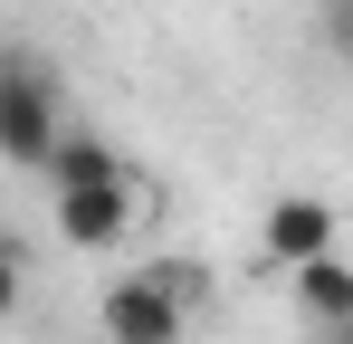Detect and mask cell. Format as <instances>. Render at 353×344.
<instances>
[{
  "mask_svg": "<svg viewBox=\"0 0 353 344\" xmlns=\"http://www.w3.org/2000/svg\"><path fill=\"white\" fill-rule=\"evenodd\" d=\"M58 144H67V124H58V77H48V57L10 48L0 57V153L19 172H48Z\"/></svg>",
  "mask_w": 353,
  "mask_h": 344,
  "instance_id": "obj_1",
  "label": "cell"
},
{
  "mask_svg": "<svg viewBox=\"0 0 353 344\" xmlns=\"http://www.w3.org/2000/svg\"><path fill=\"white\" fill-rule=\"evenodd\" d=\"M181 316H191V296H181L163 268H134V278H115V287H105V306H96L105 344H181Z\"/></svg>",
  "mask_w": 353,
  "mask_h": 344,
  "instance_id": "obj_2",
  "label": "cell"
},
{
  "mask_svg": "<svg viewBox=\"0 0 353 344\" xmlns=\"http://www.w3.org/2000/svg\"><path fill=\"white\" fill-rule=\"evenodd\" d=\"M258 249L277 258V268H315V258H334V211L325 201H305V191H287V201H268V220H258Z\"/></svg>",
  "mask_w": 353,
  "mask_h": 344,
  "instance_id": "obj_3",
  "label": "cell"
},
{
  "mask_svg": "<svg viewBox=\"0 0 353 344\" xmlns=\"http://www.w3.org/2000/svg\"><path fill=\"white\" fill-rule=\"evenodd\" d=\"M134 229V182H86V191H58V239L67 249H115Z\"/></svg>",
  "mask_w": 353,
  "mask_h": 344,
  "instance_id": "obj_4",
  "label": "cell"
},
{
  "mask_svg": "<svg viewBox=\"0 0 353 344\" xmlns=\"http://www.w3.org/2000/svg\"><path fill=\"white\" fill-rule=\"evenodd\" d=\"M296 316L305 325H353V268L344 258H315V268H296Z\"/></svg>",
  "mask_w": 353,
  "mask_h": 344,
  "instance_id": "obj_5",
  "label": "cell"
},
{
  "mask_svg": "<svg viewBox=\"0 0 353 344\" xmlns=\"http://www.w3.org/2000/svg\"><path fill=\"white\" fill-rule=\"evenodd\" d=\"M48 182H58V191H86V182H134V163H124L105 134H67L58 163H48Z\"/></svg>",
  "mask_w": 353,
  "mask_h": 344,
  "instance_id": "obj_6",
  "label": "cell"
},
{
  "mask_svg": "<svg viewBox=\"0 0 353 344\" xmlns=\"http://www.w3.org/2000/svg\"><path fill=\"white\" fill-rule=\"evenodd\" d=\"M315 39L353 67V0H315Z\"/></svg>",
  "mask_w": 353,
  "mask_h": 344,
  "instance_id": "obj_7",
  "label": "cell"
},
{
  "mask_svg": "<svg viewBox=\"0 0 353 344\" xmlns=\"http://www.w3.org/2000/svg\"><path fill=\"white\" fill-rule=\"evenodd\" d=\"M315 344H353V325H315Z\"/></svg>",
  "mask_w": 353,
  "mask_h": 344,
  "instance_id": "obj_8",
  "label": "cell"
}]
</instances>
